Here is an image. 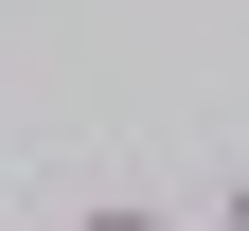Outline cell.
<instances>
[{"label":"cell","mask_w":249,"mask_h":231,"mask_svg":"<svg viewBox=\"0 0 249 231\" xmlns=\"http://www.w3.org/2000/svg\"><path fill=\"white\" fill-rule=\"evenodd\" d=\"M71 231H178V213H160V195H89Z\"/></svg>","instance_id":"1"},{"label":"cell","mask_w":249,"mask_h":231,"mask_svg":"<svg viewBox=\"0 0 249 231\" xmlns=\"http://www.w3.org/2000/svg\"><path fill=\"white\" fill-rule=\"evenodd\" d=\"M213 231H249V178H231V195H213Z\"/></svg>","instance_id":"2"}]
</instances>
